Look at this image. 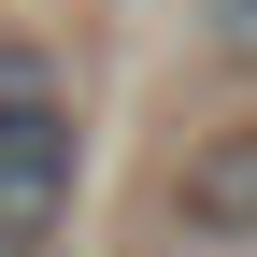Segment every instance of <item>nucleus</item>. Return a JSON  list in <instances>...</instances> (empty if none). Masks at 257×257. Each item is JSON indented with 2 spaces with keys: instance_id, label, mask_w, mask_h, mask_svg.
I'll list each match as a JSON object with an SVG mask.
<instances>
[{
  "instance_id": "obj_1",
  "label": "nucleus",
  "mask_w": 257,
  "mask_h": 257,
  "mask_svg": "<svg viewBox=\"0 0 257 257\" xmlns=\"http://www.w3.org/2000/svg\"><path fill=\"white\" fill-rule=\"evenodd\" d=\"M72 172H86L72 86H57L43 43L0 29V257H43L57 229H72Z\"/></svg>"
},
{
  "instance_id": "obj_3",
  "label": "nucleus",
  "mask_w": 257,
  "mask_h": 257,
  "mask_svg": "<svg viewBox=\"0 0 257 257\" xmlns=\"http://www.w3.org/2000/svg\"><path fill=\"white\" fill-rule=\"evenodd\" d=\"M200 43H214V57H243V72H257V0H200Z\"/></svg>"
},
{
  "instance_id": "obj_2",
  "label": "nucleus",
  "mask_w": 257,
  "mask_h": 257,
  "mask_svg": "<svg viewBox=\"0 0 257 257\" xmlns=\"http://www.w3.org/2000/svg\"><path fill=\"white\" fill-rule=\"evenodd\" d=\"M186 214L229 229V243H257V128H214V143L186 157Z\"/></svg>"
}]
</instances>
